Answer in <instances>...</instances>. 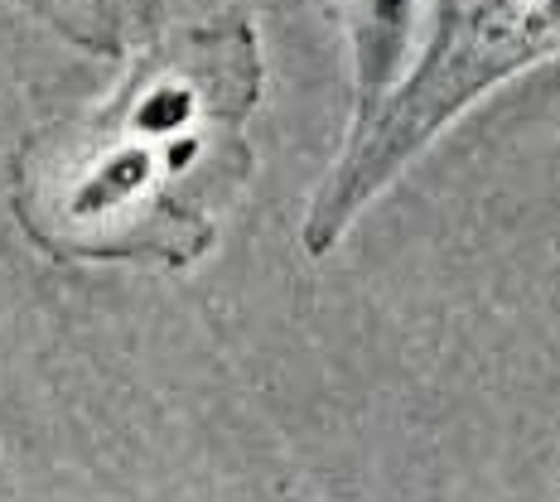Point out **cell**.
Returning <instances> with one entry per match:
<instances>
[{
  "label": "cell",
  "mask_w": 560,
  "mask_h": 502,
  "mask_svg": "<svg viewBox=\"0 0 560 502\" xmlns=\"http://www.w3.org/2000/svg\"><path fill=\"white\" fill-rule=\"evenodd\" d=\"M560 49V0H440V30L425 63L392 97V112L377 116L348 145L329 189L314 198L305 247L324 256L343 223L416 155L435 131L459 116L478 92L498 78L527 68L532 58Z\"/></svg>",
  "instance_id": "cell-1"
},
{
  "label": "cell",
  "mask_w": 560,
  "mask_h": 502,
  "mask_svg": "<svg viewBox=\"0 0 560 502\" xmlns=\"http://www.w3.org/2000/svg\"><path fill=\"white\" fill-rule=\"evenodd\" d=\"M416 0H353V63H358V121L353 140L377 121L382 102L401 73Z\"/></svg>",
  "instance_id": "cell-2"
}]
</instances>
